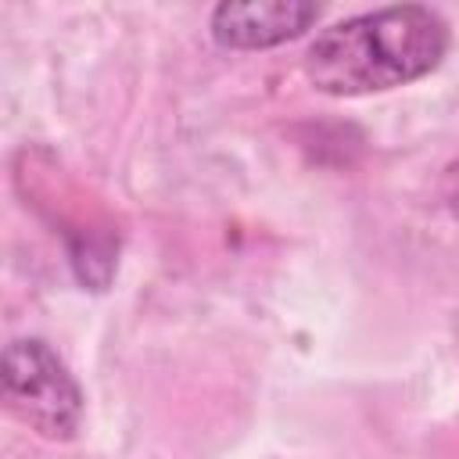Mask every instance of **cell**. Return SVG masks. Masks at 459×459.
I'll use <instances>...</instances> for the list:
<instances>
[{
    "instance_id": "cell-1",
    "label": "cell",
    "mask_w": 459,
    "mask_h": 459,
    "mask_svg": "<svg viewBox=\"0 0 459 459\" xmlns=\"http://www.w3.org/2000/svg\"><path fill=\"white\" fill-rule=\"evenodd\" d=\"M448 54V22L423 4L380 7L323 29L305 54L319 93L362 97L423 79Z\"/></svg>"
},
{
    "instance_id": "cell-2",
    "label": "cell",
    "mask_w": 459,
    "mask_h": 459,
    "mask_svg": "<svg viewBox=\"0 0 459 459\" xmlns=\"http://www.w3.org/2000/svg\"><path fill=\"white\" fill-rule=\"evenodd\" d=\"M0 398L7 412L47 441H68L82 423V391L57 351L39 337H18L4 348Z\"/></svg>"
},
{
    "instance_id": "cell-3",
    "label": "cell",
    "mask_w": 459,
    "mask_h": 459,
    "mask_svg": "<svg viewBox=\"0 0 459 459\" xmlns=\"http://www.w3.org/2000/svg\"><path fill=\"white\" fill-rule=\"evenodd\" d=\"M319 22V4L308 0H226L212 11V36L230 50H269L298 39Z\"/></svg>"
},
{
    "instance_id": "cell-4",
    "label": "cell",
    "mask_w": 459,
    "mask_h": 459,
    "mask_svg": "<svg viewBox=\"0 0 459 459\" xmlns=\"http://www.w3.org/2000/svg\"><path fill=\"white\" fill-rule=\"evenodd\" d=\"M441 201H445V208L459 219V161H452V165L445 169V176H441Z\"/></svg>"
}]
</instances>
